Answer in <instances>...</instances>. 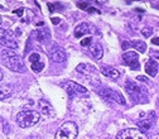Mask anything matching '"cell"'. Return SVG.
I'll return each instance as SVG.
<instances>
[{
  "label": "cell",
  "mask_w": 159,
  "mask_h": 139,
  "mask_svg": "<svg viewBox=\"0 0 159 139\" xmlns=\"http://www.w3.org/2000/svg\"><path fill=\"white\" fill-rule=\"evenodd\" d=\"M0 56H2L3 63L9 70H12V71H14V72H19V73L26 72L24 62L13 49H10V48L0 49Z\"/></svg>",
  "instance_id": "cell-1"
},
{
  "label": "cell",
  "mask_w": 159,
  "mask_h": 139,
  "mask_svg": "<svg viewBox=\"0 0 159 139\" xmlns=\"http://www.w3.org/2000/svg\"><path fill=\"white\" fill-rule=\"evenodd\" d=\"M125 90L130 95V98L137 104H144L148 102V91L145 86H141L131 80H128L125 84Z\"/></svg>",
  "instance_id": "cell-2"
},
{
  "label": "cell",
  "mask_w": 159,
  "mask_h": 139,
  "mask_svg": "<svg viewBox=\"0 0 159 139\" xmlns=\"http://www.w3.org/2000/svg\"><path fill=\"white\" fill-rule=\"evenodd\" d=\"M40 119L39 112L36 110H23L16 116V123L22 128H29L37 124Z\"/></svg>",
  "instance_id": "cell-3"
},
{
  "label": "cell",
  "mask_w": 159,
  "mask_h": 139,
  "mask_svg": "<svg viewBox=\"0 0 159 139\" xmlns=\"http://www.w3.org/2000/svg\"><path fill=\"white\" fill-rule=\"evenodd\" d=\"M77 133H78L77 125L73 121H66V123H63L58 128L56 133V138L57 139H74L77 137Z\"/></svg>",
  "instance_id": "cell-4"
},
{
  "label": "cell",
  "mask_w": 159,
  "mask_h": 139,
  "mask_svg": "<svg viewBox=\"0 0 159 139\" xmlns=\"http://www.w3.org/2000/svg\"><path fill=\"white\" fill-rule=\"evenodd\" d=\"M116 139H148V137L144 132H141L138 128H128L121 130Z\"/></svg>",
  "instance_id": "cell-5"
},
{
  "label": "cell",
  "mask_w": 159,
  "mask_h": 139,
  "mask_svg": "<svg viewBox=\"0 0 159 139\" xmlns=\"http://www.w3.org/2000/svg\"><path fill=\"white\" fill-rule=\"evenodd\" d=\"M97 92L105 99L112 100V101H116L118 104H121V105H125V100L121 96V94L116 92V91H114L111 89H109V87H97Z\"/></svg>",
  "instance_id": "cell-6"
},
{
  "label": "cell",
  "mask_w": 159,
  "mask_h": 139,
  "mask_svg": "<svg viewBox=\"0 0 159 139\" xmlns=\"http://www.w3.org/2000/svg\"><path fill=\"white\" fill-rule=\"evenodd\" d=\"M123 62L124 65H126L128 67H130L131 70H139V56L137 52L134 51H128L123 55Z\"/></svg>",
  "instance_id": "cell-7"
},
{
  "label": "cell",
  "mask_w": 159,
  "mask_h": 139,
  "mask_svg": "<svg viewBox=\"0 0 159 139\" xmlns=\"http://www.w3.org/2000/svg\"><path fill=\"white\" fill-rule=\"evenodd\" d=\"M0 45H3L5 47H10L12 49L18 47V43L12 37V34L2 27H0Z\"/></svg>",
  "instance_id": "cell-8"
},
{
  "label": "cell",
  "mask_w": 159,
  "mask_h": 139,
  "mask_svg": "<svg viewBox=\"0 0 159 139\" xmlns=\"http://www.w3.org/2000/svg\"><path fill=\"white\" fill-rule=\"evenodd\" d=\"M66 91L68 92L70 96H77V95H83V94H87V89L83 87V86L76 84V82H67L66 84Z\"/></svg>",
  "instance_id": "cell-9"
},
{
  "label": "cell",
  "mask_w": 159,
  "mask_h": 139,
  "mask_svg": "<svg viewBox=\"0 0 159 139\" xmlns=\"http://www.w3.org/2000/svg\"><path fill=\"white\" fill-rule=\"evenodd\" d=\"M29 61H30V63H32V70L34 72H40L44 68V63L42 62L40 56L38 53H32L29 56Z\"/></svg>",
  "instance_id": "cell-10"
},
{
  "label": "cell",
  "mask_w": 159,
  "mask_h": 139,
  "mask_svg": "<svg viewBox=\"0 0 159 139\" xmlns=\"http://www.w3.org/2000/svg\"><path fill=\"white\" fill-rule=\"evenodd\" d=\"M100 71H101V73L104 76L109 77V79H112V80H116L120 76V72L118 71V70L114 68V67L107 66V65H102L101 67H100Z\"/></svg>",
  "instance_id": "cell-11"
},
{
  "label": "cell",
  "mask_w": 159,
  "mask_h": 139,
  "mask_svg": "<svg viewBox=\"0 0 159 139\" xmlns=\"http://www.w3.org/2000/svg\"><path fill=\"white\" fill-rule=\"evenodd\" d=\"M145 71H147V73L149 76H152V77L157 76L158 75V62L157 61H154L153 58H150L145 63Z\"/></svg>",
  "instance_id": "cell-12"
},
{
  "label": "cell",
  "mask_w": 159,
  "mask_h": 139,
  "mask_svg": "<svg viewBox=\"0 0 159 139\" xmlns=\"http://www.w3.org/2000/svg\"><path fill=\"white\" fill-rule=\"evenodd\" d=\"M91 32V28L87 23H80L76 28H74V37L80 38L82 37L83 34H88Z\"/></svg>",
  "instance_id": "cell-13"
},
{
  "label": "cell",
  "mask_w": 159,
  "mask_h": 139,
  "mask_svg": "<svg viewBox=\"0 0 159 139\" xmlns=\"http://www.w3.org/2000/svg\"><path fill=\"white\" fill-rule=\"evenodd\" d=\"M51 59L53 61V62H57V63L63 62V61L66 59L64 51L61 49V48H56L54 51H52V53H51Z\"/></svg>",
  "instance_id": "cell-14"
},
{
  "label": "cell",
  "mask_w": 159,
  "mask_h": 139,
  "mask_svg": "<svg viewBox=\"0 0 159 139\" xmlns=\"http://www.w3.org/2000/svg\"><path fill=\"white\" fill-rule=\"evenodd\" d=\"M90 52L91 55L94 56L95 59H101L102 58V55H104V49L102 47L99 45V43H96V45H92L90 47Z\"/></svg>",
  "instance_id": "cell-15"
},
{
  "label": "cell",
  "mask_w": 159,
  "mask_h": 139,
  "mask_svg": "<svg viewBox=\"0 0 159 139\" xmlns=\"http://www.w3.org/2000/svg\"><path fill=\"white\" fill-rule=\"evenodd\" d=\"M39 105H40L42 111H43L44 115H48V116L53 115V108H52V105H51V104H49L48 101H46V100H39Z\"/></svg>",
  "instance_id": "cell-16"
},
{
  "label": "cell",
  "mask_w": 159,
  "mask_h": 139,
  "mask_svg": "<svg viewBox=\"0 0 159 139\" xmlns=\"http://www.w3.org/2000/svg\"><path fill=\"white\" fill-rule=\"evenodd\" d=\"M130 45L135 48L137 51H139V52H141V53H144V52L147 51V45L143 42V41H131L130 42Z\"/></svg>",
  "instance_id": "cell-17"
},
{
  "label": "cell",
  "mask_w": 159,
  "mask_h": 139,
  "mask_svg": "<svg viewBox=\"0 0 159 139\" xmlns=\"http://www.w3.org/2000/svg\"><path fill=\"white\" fill-rule=\"evenodd\" d=\"M12 95V87L8 85L0 86V99H6Z\"/></svg>",
  "instance_id": "cell-18"
},
{
  "label": "cell",
  "mask_w": 159,
  "mask_h": 139,
  "mask_svg": "<svg viewBox=\"0 0 159 139\" xmlns=\"http://www.w3.org/2000/svg\"><path fill=\"white\" fill-rule=\"evenodd\" d=\"M137 125H138L139 128H141L143 130H149L150 127H152V123H150V121H148V120H144V121H138Z\"/></svg>",
  "instance_id": "cell-19"
},
{
  "label": "cell",
  "mask_w": 159,
  "mask_h": 139,
  "mask_svg": "<svg viewBox=\"0 0 159 139\" xmlns=\"http://www.w3.org/2000/svg\"><path fill=\"white\" fill-rule=\"evenodd\" d=\"M141 33H143L144 37H150V34H152V28H150V27H144L143 30H141Z\"/></svg>",
  "instance_id": "cell-20"
},
{
  "label": "cell",
  "mask_w": 159,
  "mask_h": 139,
  "mask_svg": "<svg viewBox=\"0 0 159 139\" xmlns=\"http://www.w3.org/2000/svg\"><path fill=\"white\" fill-rule=\"evenodd\" d=\"M91 37H86L85 39H82L81 41V46H83V47H86V46H90L91 45Z\"/></svg>",
  "instance_id": "cell-21"
},
{
  "label": "cell",
  "mask_w": 159,
  "mask_h": 139,
  "mask_svg": "<svg viewBox=\"0 0 159 139\" xmlns=\"http://www.w3.org/2000/svg\"><path fill=\"white\" fill-rule=\"evenodd\" d=\"M77 6L80 8V9H83V10H87V9H88V4H87V3H81V2H78V3H77Z\"/></svg>",
  "instance_id": "cell-22"
},
{
  "label": "cell",
  "mask_w": 159,
  "mask_h": 139,
  "mask_svg": "<svg viewBox=\"0 0 159 139\" xmlns=\"http://www.w3.org/2000/svg\"><path fill=\"white\" fill-rule=\"evenodd\" d=\"M23 12H24L23 6H22V8H19V9H15V10H13V13H14V14L19 15V16H23Z\"/></svg>",
  "instance_id": "cell-23"
},
{
  "label": "cell",
  "mask_w": 159,
  "mask_h": 139,
  "mask_svg": "<svg viewBox=\"0 0 159 139\" xmlns=\"http://www.w3.org/2000/svg\"><path fill=\"white\" fill-rule=\"evenodd\" d=\"M51 20H52V23H53V24H60V22H61V19H60V18H52Z\"/></svg>",
  "instance_id": "cell-24"
},
{
  "label": "cell",
  "mask_w": 159,
  "mask_h": 139,
  "mask_svg": "<svg viewBox=\"0 0 159 139\" xmlns=\"http://www.w3.org/2000/svg\"><path fill=\"white\" fill-rule=\"evenodd\" d=\"M48 6H49V10H51V12H52V10H54V8H53V5H52L51 3L48 4Z\"/></svg>",
  "instance_id": "cell-25"
},
{
  "label": "cell",
  "mask_w": 159,
  "mask_h": 139,
  "mask_svg": "<svg viewBox=\"0 0 159 139\" xmlns=\"http://www.w3.org/2000/svg\"><path fill=\"white\" fill-rule=\"evenodd\" d=\"M153 43H155V45H158V43H159V41H158V38H153V41H152Z\"/></svg>",
  "instance_id": "cell-26"
},
{
  "label": "cell",
  "mask_w": 159,
  "mask_h": 139,
  "mask_svg": "<svg viewBox=\"0 0 159 139\" xmlns=\"http://www.w3.org/2000/svg\"><path fill=\"white\" fill-rule=\"evenodd\" d=\"M2 80H3V71L0 70V81H2Z\"/></svg>",
  "instance_id": "cell-27"
},
{
  "label": "cell",
  "mask_w": 159,
  "mask_h": 139,
  "mask_svg": "<svg viewBox=\"0 0 159 139\" xmlns=\"http://www.w3.org/2000/svg\"><path fill=\"white\" fill-rule=\"evenodd\" d=\"M2 22H3V19H2V16H0V24H2Z\"/></svg>",
  "instance_id": "cell-28"
}]
</instances>
